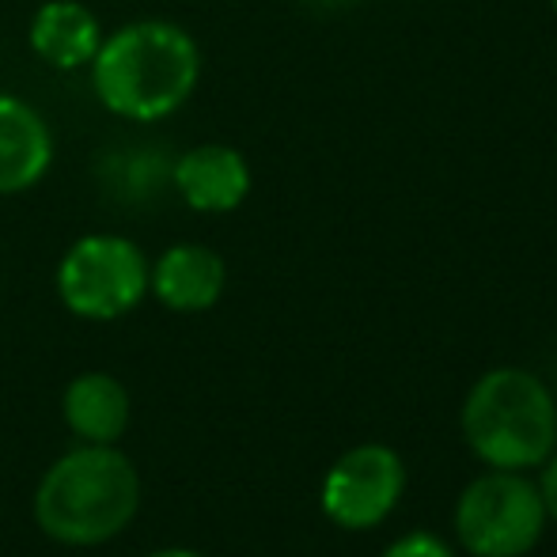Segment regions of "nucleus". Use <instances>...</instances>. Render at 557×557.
Listing matches in <instances>:
<instances>
[{
  "label": "nucleus",
  "instance_id": "1a4fd4ad",
  "mask_svg": "<svg viewBox=\"0 0 557 557\" xmlns=\"http://www.w3.org/2000/svg\"><path fill=\"white\" fill-rule=\"evenodd\" d=\"M224 258L201 243H175L156 258L152 273H148V288L156 293V300L183 315L213 308L224 293Z\"/></svg>",
  "mask_w": 557,
  "mask_h": 557
},
{
  "label": "nucleus",
  "instance_id": "0eeeda50",
  "mask_svg": "<svg viewBox=\"0 0 557 557\" xmlns=\"http://www.w3.org/2000/svg\"><path fill=\"white\" fill-rule=\"evenodd\" d=\"M171 186L194 213H235L250 194V163L232 145H198L171 163Z\"/></svg>",
  "mask_w": 557,
  "mask_h": 557
},
{
  "label": "nucleus",
  "instance_id": "9b49d317",
  "mask_svg": "<svg viewBox=\"0 0 557 557\" xmlns=\"http://www.w3.org/2000/svg\"><path fill=\"white\" fill-rule=\"evenodd\" d=\"M65 421L84 444H114L129 429V395L107 372H84L65 391Z\"/></svg>",
  "mask_w": 557,
  "mask_h": 557
},
{
  "label": "nucleus",
  "instance_id": "6e6552de",
  "mask_svg": "<svg viewBox=\"0 0 557 557\" xmlns=\"http://www.w3.org/2000/svg\"><path fill=\"white\" fill-rule=\"evenodd\" d=\"M53 163L46 117L20 96L0 91V198L35 190Z\"/></svg>",
  "mask_w": 557,
  "mask_h": 557
},
{
  "label": "nucleus",
  "instance_id": "f03ea898",
  "mask_svg": "<svg viewBox=\"0 0 557 557\" xmlns=\"http://www.w3.org/2000/svg\"><path fill=\"white\" fill-rule=\"evenodd\" d=\"M140 505V478L111 444H84L65 451L42 474L35 493V520L53 543L99 546L129 528Z\"/></svg>",
  "mask_w": 557,
  "mask_h": 557
},
{
  "label": "nucleus",
  "instance_id": "20e7f679",
  "mask_svg": "<svg viewBox=\"0 0 557 557\" xmlns=\"http://www.w3.org/2000/svg\"><path fill=\"white\" fill-rule=\"evenodd\" d=\"M148 258L125 235L96 232L76 239L58 265V296L73 315L111 323L148 296Z\"/></svg>",
  "mask_w": 557,
  "mask_h": 557
},
{
  "label": "nucleus",
  "instance_id": "f8f14e48",
  "mask_svg": "<svg viewBox=\"0 0 557 557\" xmlns=\"http://www.w3.org/2000/svg\"><path fill=\"white\" fill-rule=\"evenodd\" d=\"M383 557H455V554L436 535H429V531H413V535L391 543Z\"/></svg>",
  "mask_w": 557,
  "mask_h": 557
},
{
  "label": "nucleus",
  "instance_id": "7ed1b4c3",
  "mask_svg": "<svg viewBox=\"0 0 557 557\" xmlns=\"http://www.w3.org/2000/svg\"><path fill=\"white\" fill-rule=\"evenodd\" d=\"M462 436L493 470L539 467L554 455L557 406L539 375L523 368H493L470 387Z\"/></svg>",
  "mask_w": 557,
  "mask_h": 557
},
{
  "label": "nucleus",
  "instance_id": "39448f33",
  "mask_svg": "<svg viewBox=\"0 0 557 557\" xmlns=\"http://www.w3.org/2000/svg\"><path fill=\"white\" fill-rule=\"evenodd\" d=\"M546 508L539 485L516 470H493L462 490L455 505L459 543L474 557H523L543 539Z\"/></svg>",
  "mask_w": 557,
  "mask_h": 557
},
{
  "label": "nucleus",
  "instance_id": "9d476101",
  "mask_svg": "<svg viewBox=\"0 0 557 557\" xmlns=\"http://www.w3.org/2000/svg\"><path fill=\"white\" fill-rule=\"evenodd\" d=\"M30 50L58 73H76L91 65L99 42H103V23L81 0H46L30 20Z\"/></svg>",
  "mask_w": 557,
  "mask_h": 557
},
{
  "label": "nucleus",
  "instance_id": "2eb2a0df",
  "mask_svg": "<svg viewBox=\"0 0 557 557\" xmlns=\"http://www.w3.org/2000/svg\"><path fill=\"white\" fill-rule=\"evenodd\" d=\"M550 8H554V15H557V0H550Z\"/></svg>",
  "mask_w": 557,
  "mask_h": 557
},
{
  "label": "nucleus",
  "instance_id": "ddd939ff",
  "mask_svg": "<svg viewBox=\"0 0 557 557\" xmlns=\"http://www.w3.org/2000/svg\"><path fill=\"white\" fill-rule=\"evenodd\" d=\"M539 497H543V508L550 520H557V455L546 462L543 478H539Z\"/></svg>",
  "mask_w": 557,
  "mask_h": 557
},
{
  "label": "nucleus",
  "instance_id": "4468645a",
  "mask_svg": "<svg viewBox=\"0 0 557 557\" xmlns=\"http://www.w3.org/2000/svg\"><path fill=\"white\" fill-rule=\"evenodd\" d=\"M148 557H201V554H194V550H156Z\"/></svg>",
  "mask_w": 557,
  "mask_h": 557
},
{
  "label": "nucleus",
  "instance_id": "423d86ee",
  "mask_svg": "<svg viewBox=\"0 0 557 557\" xmlns=\"http://www.w3.org/2000/svg\"><path fill=\"white\" fill-rule=\"evenodd\" d=\"M406 467L391 447L360 444L345 451L323 482V512L345 531H368L395 512Z\"/></svg>",
  "mask_w": 557,
  "mask_h": 557
},
{
  "label": "nucleus",
  "instance_id": "f257e3e1",
  "mask_svg": "<svg viewBox=\"0 0 557 557\" xmlns=\"http://www.w3.org/2000/svg\"><path fill=\"white\" fill-rule=\"evenodd\" d=\"M201 81V50L171 20H137L103 35L91 58V88L125 122H163L183 111Z\"/></svg>",
  "mask_w": 557,
  "mask_h": 557
}]
</instances>
